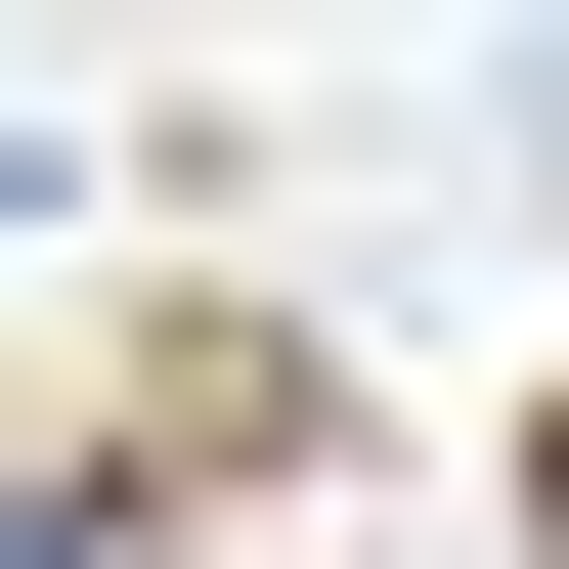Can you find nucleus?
I'll list each match as a JSON object with an SVG mask.
<instances>
[{
  "instance_id": "1",
  "label": "nucleus",
  "mask_w": 569,
  "mask_h": 569,
  "mask_svg": "<svg viewBox=\"0 0 569 569\" xmlns=\"http://www.w3.org/2000/svg\"><path fill=\"white\" fill-rule=\"evenodd\" d=\"M263 482H351V351H307V307H132V351L0 395V526H44V569H176Z\"/></svg>"
}]
</instances>
